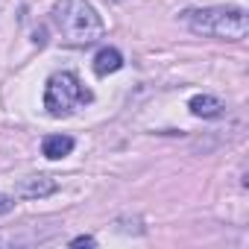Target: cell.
<instances>
[{
    "label": "cell",
    "mask_w": 249,
    "mask_h": 249,
    "mask_svg": "<svg viewBox=\"0 0 249 249\" xmlns=\"http://www.w3.org/2000/svg\"><path fill=\"white\" fill-rule=\"evenodd\" d=\"M71 246H94V237L79 234V237H73V240H71Z\"/></svg>",
    "instance_id": "obj_9"
},
{
    "label": "cell",
    "mask_w": 249,
    "mask_h": 249,
    "mask_svg": "<svg viewBox=\"0 0 249 249\" xmlns=\"http://www.w3.org/2000/svg\"><path fill=\"white\" fill-rule=\"evenodd\" d=\"M12 208H15V199L6 196V194H0V214H9Z\"/></svg>",
    "instance_id": "obj_8"
},
{
    "label": "cell",
    "mask_w": 249,
    "mask_h": 249,
    "mask_svg": "<svg viewBox=\"0 0 249 249\" xmlns=\"http://www.w3.org/2000/svg\"><path fill=\"white\" fill-rule=\"evenodd\" d=\"M91 103V91L68 71L53 73L47 79L44 88V108L50 111V117H68L73 111V106H85Z\"/></svg>",
    "instance_id": "obj_3"
},
{
    "label": "cell",
    "mask_w": 249,
    "mask_h": 249,
    "mask_svg": "<svg viewBox=\"0 0 249 249\" xmlns=\"http://www.w3.org/2000/svg\"><path fill=\"white\" fill-rule=\"evenodd\" d=\"M120 65H123V56H120L114 47H103V50L94 56V73H97V76H108V73L120 71Z\"/></svg>",
    "instance_id": "obj_6"
},
{
    "label": "cell",
    "mask_w": 249,
    "mask_h": 249,
    "mask_svg": "<svg viewBox=\"0 0 249 249\" xmlns=\"http://www.w3.org/2000/svg\"><path fill=\"white\" fill-rule=\"evenodd\" d=\"M56 179H50V176H27V179H21L18 182V188H15V194L21 196V199H41V196H50V194H56Z\"/></svg>",
    "instance_id": "obj_4"
},
{
    "label": "cell",
    "mask_w": 249,
    "mask_h": 249,
    "mask_svg": "<svg viewBox=\"0 0 249 249\" xmlns=\"http://www.w3.org/2000/svg\"><path fill=\"white\" fill-rule=\"evenodd\" d=\"M188 108L196 114V117H220L223 114V100H217V97H211V94H196L191 103H188Z\"/></svg>",
    "instance_id": "obj_5"
},
{
    "label": "cell",
    "mask_w": 249,
    "mask_h": 249,
    "mask_svg": "<svg viewBox=\"0 0 249 249\" xmlns=\"http://www.w3.org/2000/svg\"><path fill=\"white\" fill-rule=\"evenodd\" d=\"M53 24L73 47H85L103 36V21L88 0H62L53 6Z\"/></svg>",
    "instance_id": "obj_1"
},
{
    "label": "cell",
    "mask_w": 249,
    "mask_h": 249,
    "mask_svg": "<svg viewBox=\"0 0 249 249\" xmlns=\"http://www.w3.org/2000/svg\"><path fill=\"white\" fill-rule=\"evenodd\" d=\"M71 150H73V138H71V135H47L44 144H41V153H44L50 161L65 159Z\"/></svg>",
    "instance_id": "obj_7"
},
{
    "label": "cell",
    "mask_w": 249,
    "mask_h": 249,
    "mask_svg": "<svg viewBox=\"0 0 249 249\" xmlns=\"http://www.w3.org/2000/svg\"><path fill=\"white\" fill-rule=\"evenodd\" d=\"M185 24L196 36H214V38H229L237 41L249 33V15L237 6H211V9H194L182 15Z\"/></svg>",
    "instance_id": "obj_2"
}]
</instances>
